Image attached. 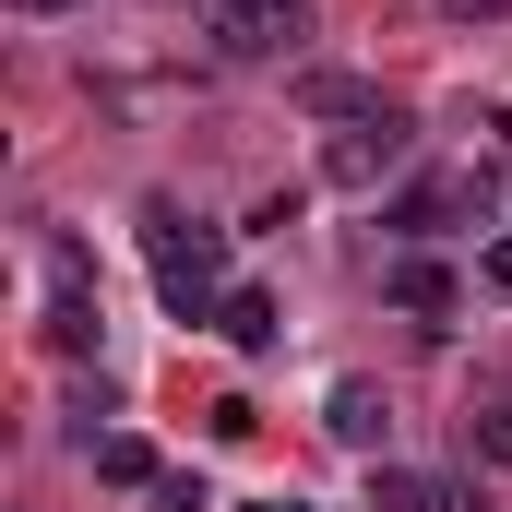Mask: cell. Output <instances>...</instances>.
<instances>
[{"instance_id":"6da1fadb","label":"cell","mask_w":512,"mask_h":512,"mask_svg":"<svg viewBox=\"0 0 512 512\" xmlns=\"http://www.w3.org/2000/svg\"><path fill=\"white\" fill-rule=\"evenodd\" d=\"M143 251H155L167 322H215V310H227V239H215V227H191L179 203H143Z\"/></svg>"},{"instance_id":"7a4b0ae2","label":"cell","mask_w":512,"mask_h":512,"mask_svg":"<svg viewBox=\"0 0 512 512\" xmlns=\"http://www.w3.org/2000/svg\"><path fill=\"white\" fill-rule=\"evenodd\" d=\"M405 108H382V120H346L334 143H322V191H382L393 167H405Z\"/></svg>"},{"instance_id":"3957f363","label":"cell","mask_w":512,"mask_h":512,"mask_svg":"<svg viewBox=\"0 0 512 512\" xmlns=\"http://www.w3.org/2000/svg\"><path fill=\"white\" fill-rule=\"evenodd\" d=\"M203 36H215L227 60H286V48L310 36V12H298V0H215Z\"/></svg>"},{"instance_id":"277c9868","label":"cell","mask_w":512,"mask_h":512,"mask_svg":"<svg viewBox=\"0 0 512 512\" xmlns=\"http://www.w3.org/2000/svg\"><path fill=\"white\" fill-rule=\"evenodd\" d=\"M382 298L405 310V322H453V310H465L453 262H429V251H393V262H382Z\"/></svg>"},{"instance_id":"5b68a950","label":"cell","mask_w":512,"mask_h":512,"mask_svg":"<svg viewBox=\"0 0 512 512\" xmlns=\"http://www.w3.org/2000/svg\"><path fill=\"white\" fill-rule=\"evenodd\" d=\"M465 203H477V179H417V191H393V203H382V227H393V239H441Z\"/></svg>"},{"instance_id":"8992f818","label":"cell","mask_w":512,"mask_h":512,"mask_svg":"<svg viewBox=\"0 0 512 512\" xmlns=\"http://www.w3.org/2000/svg\"><path fill=\"white\" fill-rule=\"evenodd\" d=\"M322 429H334L346 453H370V465H382V441H393V405H382L370 382H334V393H322Z\"/></svg>"},{"instance_id":"52a82bcc","label":"cell","mask_w":512,"mask_h":512,"mask_svg":"<svg viewBox=\"0 0 512 512\" xmlns=\"http://www.w3.org/2000/svg\"><path fill=\"white\" fill-rule=\"evenodd\" d=\"M298 108H310V120H334V131H346V120H382L393 96H382V84H358V72H298Z\"/></svg>"},{"instance_id":"ba28073f","label":"cell","mask_w":512,"mask_h":512,"mask_svg":"<svg viewBox=\"0 0 512 512\" xmlns=\"http://www.w3.org/2000/svg\"><path fill=\"white\" fill-rule=\"evenodd\" d=\"M215 334H227L239 358H274V334H286V310H274V286H227V310H215Z\"/></svg>"},{"instance_id":"9c48e42d","label":"cell","mask_w":512,"mask_h":512,"mask_svg":"<svg viewBox=\"0 0 512 512\" xmlns=\"http://www.w3.org/2000/svg\"><path fill=\"white\" fill-rule=\"evenodd\" d=\"M84 453H96V477H108V489H143V501H155V477H167V465H155V441H143V429H96V441H84Z\"/></svg>"},{"instance_id":"30bf717a","label":"cell","mask_w":512,"mask_h":512,"mask_svg":"<svg viewBox=\"0 0 512 512\" xmlns=\"http://www.w3.org/2000/svg\"><path fill=\"white\" fill-rule=\"evenodd\" d=\"M96 334H108V322H96V286H60V298H48V346H60V358H96Z\"/></svg>"},{"instance_id":"8fae6325","label":"cell","mask_w":512,"mask_h":512,"mask_svg":"<svg viewBox=\"0 0 512 512\" xmlns=\"http://www.w3.org/2000/svg\"><path fill=\"white\" fill-rule=\"evenodd\" d=\"M441 501V477H417V465H370V512H429Z\"/></svg>"},{"instance_id":"7c38bea8","label":"cell","mask_w":512,"mask_h":512,"mask_svg":"<svg viewBox=\"0 0 512 512\" xmlns=\"http://www.w3.org/2000/svg\"><path fill=\"white\" fill-rule=\"evenodd\" d=\"M465 453H477V465H501V477H512V405H477V417H465Z\"/></svg>"},{"instance_id":"4fadbf2b","label":"cell","mask_w":512,"mask_h":512,"mask_svg":"<svg viewBox=\"0 0 512 512\" xmlns=\"http://www.w3.org/2000/svg\"><path fill=\"white\" fill-rule=\"evenodd\" d=\"M155 512H215V489H203L191 465H167V477H155Z\"/></svg>"},{"instance_id":"5bb4252c","label":"cell","mask_w":512,"mask_h":512,"mask_svg":"<svg viewBox=\"0 0 512 512\" xmlns=\"http://www.w3.org/2000/svg\"><path fill=\"white\" fill-rule=\"evenodd\" d=\"M477 286H489V298H512V227L489 239V251H477Z\"/></svg>"},{"instance_id":"9a60e30c","label":"cell","mask_w":512,"mask_h":512,"mask_svg":"<svg viewBox=\"0 0 512 512\" xmlns=\"http://www.w3.org/2000/svg\"><path fill=\"white\" fill-rule=\"evenodd\" d=\"M441 12H453V24H501L512 0H441Z\"/></svg>"},{"instance_id":"2e32d148","label":"cell","mask_w":512,"mask_h":512,"mask_svg":"<svg viewBox=\"0 0 512 512\" xmlns=\"http://www.w3.org/2000/svg\"><path fill=\"white\" fill-rule=\"evenodd\" d=\"M429 512H489V501H477V489H453V477H441V501H429Z\"/></svg>"},{"instance_id":"e0dca14e","label":"cell","mask_w":512,"mask_h":512,"mask_svg":"<svg viewBox=\"0 0 512 512\" xmlns=\"http://www.w3.org/2000/svg\"><path fill=\"white\" fill-rule=\"evenodd\" d=\"M12 12H72V0H12Z\"/></svg>"},{"instance_id":"ac0fdd59","label":"cell","mask_w":512,"mask_h":512,"mask_svg":"<svg viewBox=\"0 0 512 512\" xmlns=\"http://www.w3.org/2000/svg\"><path fill=\"white\" fill-rule=\"evenodd\" d=\"M251 512H310V501H251Z\"/></svg>"}]
</instances>
